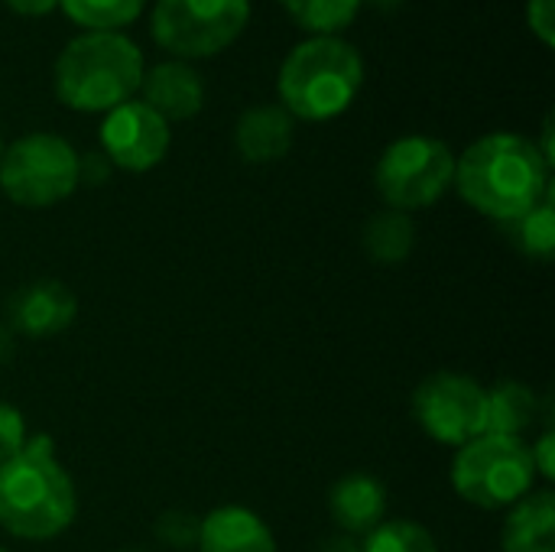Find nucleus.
Instances as JSON below:
<instances>
[{
  "label": "nucleus",
  "instance_id": "obj_1",
  "mask_svg": "<svg viewBox=\"0 0 555 552\" xmlns=\"http://www.w3.org/2000/svg\"><path fill=\"white\" fill-rule=\"evenodd\" d=\"M452 185L481 215L494 221H517L553 185L550 166L533 140L520 133H488L455 159Z\"/></svg>",
  "mask_w": 555,
  "mask_h": 552
},
{
  "label": "nucleus",
  "instance_id": "obj_2",
  "mask_svg": "<svg viewBox=\"0 0 555 552\" xmlns=\"http://www.w3.org/2000/svg\"><path fill=\"white\" fill-rule=\"evenodd\" d=\"M78 498L46 433L0 465V527L16 540H52L75 521Z\"/></svg>",
  "mask_w": 555,
  "mask_h": 552
},
{
  "label": "nucleus",
  "instance_id": "obj_3",
  "mask_svg": "<svg viewBox=\"0 0 555 552\" xmlns=\"http://www.w3.org/2000/svg\"><path fill=\"white\" fill-rule=\"evenodd\" d=\"M55 94L72 111H114L143 85V52L120 33H85L55 59Z\"/></svg>",
  "mask_w": 555,
  "mask_h": 552
},
{
  "label": "nucleus",
  "instance_id": "obj_4",
  "mask_svg": "<svg viewBox=\"0 0 555 552\" xmlns=\"http://www.w3.org/2000/svg\"><path fill=\"white\" fill-rule=\"evenodd\" d=\"M364 81L358 49L338 36H312L299 42L280 65L283 111L299 120H332L351 107Z\"/></svg>",
  "mask_w": 555,
  "mask_h": 552
},
{
  "label": "nucleus",
  "instance_id": "obj_5",
  "mask_svg": "<svg viewBox=\"0 0 555 552\" xmlns=\"http://www.w3.org/2000/svg\"><path fill=\"white\" fill-rule=\"evenodd\" d=\"M537 472L524 439L478 436L455 452L452 488L481 511H504L533 491Z\"/></svg>",
  "mask_w": 555,
  "mask_h": 552
},
{
  "label": "nucleus",
  "instance_id": "obj_6",
  "mask_svg": "<svg viewBox=\"0 0 555 552\" xmlns=\"http://www.w3.org/2000/svg\"><path fill=\"white\" fill-rule=\"evenodd\" d=\"M78 189V153L55 133H26L0 156V192L20 208H52Z\"/></svg>",
  "mask_w": 555,
  "mask_h": 552
},
{
  "label": "nucleus",
  "instance_id": "obj_7",
  "mask_svg": "<svg viewBox=\"0 0 555 552\" xmlns=\"http://www.w3.org/2000/svg\"><path fill=\"white\" fill-rule=\"evenodd\" d=\"M455 179V156L436 137H400L393 140L374 169L377 192L397 211H416L436 205Z\"/></svg>",
  "mask_w": 555,
  "mask_h": 552
},
{
  "label": "nucleus",
  "instance_id": "obj_8",
  "mask_svg": "<svg viewBox=\"0 0 555 552\" xmlns=\"http://www.w3.org/2000/svg\"><path fill=\"white\" fill-rule=\"evenodd\" d=\"M247 20L250 0H156L153 39L182 59H208L228 49Z\"/></svg>",
  "mask_w": 555,
  "mask_h": 552
},
{
  "label": "nucleus",
  "instance_id": "obj_9",
  "mask_svg": "<svg viewBox=\"0 0 555 552\" xmlns=\"http://www.w3.org/2000/svg\"><path fill=\"white\" fill-rule=\"evenodd\" d=\"M413 416L429 439L462 449L465 442L485 436L488 390L465 374H433L413 394Z\"/></svg>",
  "mask_w": 555,
  "mask_h": 552
},
{
  "label": "nucleus",
  "instance_id": "obj_10",
  "mask_svg": "<svg viewBox=\"0 0 555 552\" xmlns=\"http://www.w3.org/2000/svg\"><path fill=\"white\" fill-rule=\"evenodd\" d=\"M169 124L143 101H124L101 124V146L111 166L146 172L169 153Z\"/></svg>",
  "mask_w": 555,
  "mask_h": 552
},
{
  "label": "nucleus",
  "instance_id": "obj_11",
  "mask_svg": "<svg viewBox=\"0 0 555 552\" xmlns=\"http://www.w3.org/2000/svg\"><path fill=\"white\" fill-rule=\"evenodd\" d=\"M78 303L59 280H36L10 299V322L26 338H52L75 322Z\"/></svg>",
  "mask_w": 555,
  "mask_h": 552
},
{
  "label": "nucleus",
  "instance_id": "obj_12",
  "mask_svg": "<svg viewBox=\"0 0 555 552\" xmlns=\"http://www.w3.org/2000/svg\"><path fill=\"white\" fill-rule=\"evenodd\" d=\"M143 104H150L166 124L189 120L205 104V85L198 72L185 62H159L156 68L143 72Z\"/></svg>",
  "mask_w": 555,
  "mask_h": 552
},
{
  "label": "nucleus",
  "instance_id": "obj_13",
  "mask_svg": "<svg viewBox=\"0 0 555 552\" xmlns=\"http://www.w3.org/2000/svg\"><path fill=\"white\" fill-rule=\"evenodd\" d=\"M328 511L332 521L348 534V537H367L374 527L384 524L387 514V491L374 475L351 472L345 475L332 495H328Z\"/></svg>",
  "mask_w": 555,
  "mask_h": 552
},
{
  "label": "nucleus",
  "instance_id": "obj_14",
  "mask_svg": "<svg viewBox=\"0 0 555 552\" xmlns=\"http://www.w3.org/2000/svg\"><path fill=\"white\" fill-rule=\"evenodd\" d=\"M198 550L202 552H276L270 527L247 508H218L198 521Z\"/></svg>",
  "mask_w": 555,
  "mask_h": 552
},
{
  "label": "nucleus",
  "instance_id": "obj_15",
  "mask_svg": "<svg viewBox=\"0 0 555 552\" xmlns=\"http://www.w3.org/2000/svg\"><path fill=\"white\" fill-rule=\"evenodd\" d=\"M234 146L247 163H276L293 146V117L276 104H257L237 117Z\"/></svg>",
  "mask_w": 555,
  "mask_h": 552
},
{
  "label": "nucleus",
  "instance_id": "obj_16",
  "mask_svg": "<svg viewBox=\"0 0 555 552\" xmlns=\"http://www.w3.org/2000/svg\"><path fill=\"white\" fill-rule=\"evenodd\" d=\"M504 552H555V498L553 491H530L511 508L501 534Z\"/></svg>",
  "mask_w": 555,
  "mask_h": 552
},
{
  "label": "nucleus",
  "instance_id": "obj_17",
  "mask_svg": "<svg viewBox=\"0 0 555 552\" xmlns=\"http://www.w3.org/2000/svg\"><path fill=\"white\" fill-rule=\"evenodd\" d=\"M540 416V400L527 384L504 381L494 390H488V436H507L520 439Z\"/></svg>",
  "mask_w": 555,
  "mask_h": 552
},
{
  "label": "nucleus",
  "instance_id": "obj_18",
  "mask_svg": "<svg viewBox=\"0 0 555 552\" xmlns=\"http://www.w3.org/2000/svg\"><path fill=\"white\" fill-rule=\"evenodd\" d=\"M413 244H416V228L406 211L387 208V211L374 215L364 228V251L371 260H377L384 267L403 264L410 257Z\"/></svg>",
  "mask_w": 555,
  "mask_h": 552
},
{
  "label": "nucleus",
  "instance_id": "obj_19",
  "mask_svg": "<svg viewBox=\"0 0 555 552\" xmlns=\"http://www.w3.org/2000/svg\"><path fill=\"white\" fill-rule=\"evenodd\" d=\"M514 231V244L537 260H550L555 254V205H553V189L517 221H511Z\"/></svg>",
  "mask_w": 555,
  "mask_h": 552
},
{
  "label": "nucleus",
  "instance_id": "obj_20",
  "mask_svg": "<svg viewBox=\"0 0 555 552\" xmlns=\"http://www.w3.org/2000/svg\"><path fill=\"white\" fill-rule=\"evenodd\" d=\"M72 23L91 33H117L120 26L133 23L146 0H59Z\"/></svg>",
  "mask_w": 555,
  "mask_h": 552
},
{
  "label": "nucleus",
  "instance_id": "obj_21",
  "mask_svg": "<svg viewBox=\"0 0 555 552\" xmlns=\"http://www.w3.org/2000/svg\"><path fill=\"white\" fill-rule=\"evenodd\" d=\"M280 3L302 29L332 36L358 16L364 0H280Z\"/></svg>",
  "mask_w": 555,
  "mask_h": 552
},
{
  "label": "nucleus",
  "instance_id": "obj_22",
  "mask_svg": "<svg viewBox=\"0 0 555 552\" xmlns=\"http://www.w3.org/2000/svg\"><path fill=\"white\" fill-rule=\"evenodd\" d=\"M361 552H439V543L416 521H384L364 537Z\"/></svg>",
  "mask_w": 555,
  "mask_h": 552
},
{
  "label": "nucleus",
  "instance_id": "obj_23",
  "mask_svg": "<svg viewBox=\"0 0 555 552\" xmlns=\"http://www.w3.org/2000/svg\"><path fill=\"white\" fill-rule=\"evenodd\" d=\"M26 439L29 436H26L23 413L16 407H10V403H0V465L10 462L13 455H20Z\"/></svg>",
  "mask_w": 555,
  "mask_h": 552
},
{
  "label": "nucleus",
  "instance_id": "obj_24",
  "mask_svg": "<svg viewBox=\"0 0 555 552\" xmlns=\"http://www.w3.org/2000/svg\"><path fill=\"white\" fill-rule=\"evenodd\" d=\"M156 534H159V540H166L169 547H189L192 540H198V521L195 517H189V514H179V511H172V514H166L159 524H156Z\"/></svg>",
  "mask_w": 555,
  "mask_h": 552
},
{
  "label": "nucleus",
  "instance_id": "obj_25",
  "mask_svg": "<svg viewBox=\"0 0 555 552\" xmlns=\"http://www.w3.org/2000/svg\"><path fill=\"white\" fill-rule=\"evenodd\" d=\"M527 20H530V29L540 36L543 46H553L555 42V0H530L527 3Z\"/></svg>",
  "mask_w": 555,
  "mask_h": 552
},
{
  "label": "nucleus",
  "instance_id": "obj_26",
  "mask_svg": "<svg viewBox=\"0 0 555 552\" xmlns=\"http://www.w3.org/2000/svg\"><path fill=\"white\" fill-rule=\"evenodd\" d=\"M553 449H555V436L553 429H546L537 446H530V459H533V472H540L543 478H553L555 465H553Z\"/></svg>",
  "mask_w": 555,
  "mask_h": 552
},
{
  "label": "nucleus",
  "instance_id": "obj_27",
  "mask_svg": "<svg viewBox=\"0 0 555 552\" xmlns=\"http://www.w3.org/2000/svg\"><path fill=\"white\" fill-rule=\"evenodd\" d=\"M107 169H111L107 156H98V153L78 156V182H81V179H85L88 185H94V182H104Z\"/></svg>",
  "mask_w": 555,
  "mask_h": 552
},
{
  "label": "nucleus",
  "instance_id": "obj_28",
  "mask_svg": "<svg viewBox=\"0 0 555 552\" xmlns=\"http://www.w3.org/2000/svg\"><path fill=\"white\" fill-rule=\"evenodd\" d=\"M3 3L20 16H46L49 10L59 7V0H3Z\"/></svg>",
  "mask_w": 555,
  "mask_h": 552
},
{
  "label": "nucleus",
  "instance_id": "obj_29",
  "mask_svg": "<svg viewBox=\"0 0 555 552\" xmlns=\"http://www.w3.org/2000/svg\"><path fill=\"white\" fill-rule=\"evenodd\" d=\"M319 552H361V547L351 537H338V540H328Z\"/></svg>",
  "mask_w": 555,
  "mask_h": 552
},
{
  "label": "nucleus",
  "instance_id": "obj_30",
  "mask_svg": "<svg viewBox=\"0 0 555 552\" xmlns=\"http://www.w3.org/2000/svg\"><path fill=\"white\" fill-rule=\"evenodd\" d=\"M10 351H13V342H10V332L7 329H0V364L10 358Z\"/></svg>",
  "mask_w": 555,
  "mask_h": 552
},
{
  "label": "nucleus",
  "instance_id": "obj_31",
  "mask_svg": "<svg viewBox=\"0 0 555 552\" xmlns=\"http://www.w3.org/2000/svg\"><path fill=\"white\" fill-rule=\"evenodd\" d=\"M364 3H371V7H377V10H397V7H403L406 0H364Z\"/></svg>",
  "mask_w": 555,
  "mask_h": 552
},
{
  "label": "nucleus",
  "instance_id": "obj_32",
  "mask_svg": "<svg viewBox=\"0 0 555 552\" xmlns=\"http://www.w3.org/2000/svg\"><path fill=\"white\" fill-rule=\"evenodd\" d=\"M0 156H3V140H0Z\"/></svg>",
  "mask_w": 555,
  "mask_h": 552
},
{
  "label": "nucleus",
  "instance_id": "obj_33",
  "mask_svg": "<svg viewBox=\"0 0 555 552\" xmlns=\"http://www.w3.org/2000/svg\"><path fill=\"white\" fill-rule=\"evenodd\" d=\"M130 552H133V550H130Z\"/></svg>",
  "mask_w": 555,
  "mask_h": 552
},
{
  "label": "nucleus",
  "instance_id": "obj_34",
  "mask_svg": "<svg viewBox=\"0 0 555 552\" xmlns=\"http://www.w3.org/2000/svg\"><path fill=\"white\" fill-rule=\"evenodd\" d=\"M0 552H3V550H0Z\"/></svg>",
  "mask_w": 555,
  "mask_h": 552
}]
</instances>
